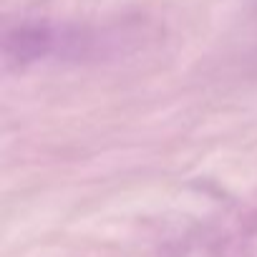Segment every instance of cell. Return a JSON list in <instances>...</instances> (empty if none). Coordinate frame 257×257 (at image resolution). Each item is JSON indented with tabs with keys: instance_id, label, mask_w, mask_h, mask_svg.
Masks as SVG:
<instances>
[{
	"instance_id": "obj_1",
	"label": "cell",
	"mask_w": 257,
	"mask_h": 257,
	"mask_svg": "<svg viewBox=\"0 0 257 257\" xmlns=\"http://www.w3.org/2000/svg\"><path fill=\"white\" fill-rule=\"evenodd\" d=\"M53 48V33L43 23H26L8 33L6 53L16 63H31L43 58Z\"/></svg>"
}]
</instances>
